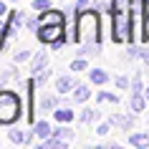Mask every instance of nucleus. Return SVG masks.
<instances>
[{"instance_id":"obj_1","label":"nucleus","mask_w":149,"mask_h":149,"mask_svg":"<svg viewBox=\"0 0 149 149\" xmlns=\"http://www.w3.org/2000/svg\"><path fill=\"white\" fill-rule=\"evenodd\" d=\"M73 40L76 43H91L101 46V15L99 10L88 8L76 15V28H73Z\"/></svg>"},{"instance_id":"obj_2","label":"nucleus","mask_w":149,"mask_h":149,"mask_svg":"<svg viewBox=\"0 0 149 149\" xmlns=\"http://www.w3.org/2000/svg\"><path fill=\"white\" fill-rule=\"evenodd\" d=\"M23 114V104L15 91H0V124H15Z\"/></svg>"},{"instance_id":"obj_3","label":"nucleus","mask_w":149,"mask_h":149,"mask_svg":"<svg viewBox=\"0 0 149 149\" xmlns=\"http://www.w3.org/2000/svg\"><path fill=\"white\" fill-rule=\"evenodd\" d=\"M36 38L43 46H53V48H63L66 43H71V36L66 33V25H38Z\"/></svg>"},{"instance_id":"obj_4","label":"nucleus","mask_w":149,"mask_h":149,"mask_svg":"<svg viewBox=\"0 0 149 149\" xmlns=\"http://www.w3.org/2000/svg\"><path fill=\"white\" fill-rule=\"evenodd\" d=\"M132 23H129V10H111V38L114 43H129L132 40Z\"/></svg>"},{"instance_id":"obj_5","label":"nucleus","mask_w":149,"mask_h":149,"mask_svg":"<svg viewBox=\"0 0 149 149\" xmlns=\"http://www.w3.org/2000/svg\"><path fill=\"white\" fill-rule=\"evenodd\" d=\"M36 79H28L25 81V121L28 124H36Z\"/></svg>"},{"instance_id":"obj_6","label":"nucleus","mask_w":149,"mask_h":149,"mask_svg":"<svg viewBox=\"0 0 149 149\" xmlns=\"http://www.w3.org/2000/svg\"><path fill=\"white\" fill-rule=\"evenodd\" d=\"M38 20H40V25H66L68 13L58 10V8H48V10H40L38 13Z\"/></svg>"},{"instance_id":"obj_7","label":"nucleus","mask_w":149,"mask_h":149,"mask_svg":"<svg viewBox=\"0 0 149 149\" xmlns=\"http://www.w3.org/2000/svg\"><path fill=\"white\" fill-rule=\"evenodd\" d=\"M38 111H43V114H48V111H56L58 106H61V94L56 91V94H40L38 99Z\"/></svg>"},{"instance_id":"obj_8","label":"nucleus","mask_w":149,"mask_h":149,"mask_svg":"<svg viewBox=\"0 0 149 149\" xmlns=\"http://www.w3.org/2000/svg\"><path fill=\"white\" fill-rule=\"evenodd\" d=\"M111 124L119 126L121 132H129V129H134V124H136V119H134V111L132 114H111Z\"/></svg>"},{"instance_id":"obj_9","label":"nucleus","mask_w":149,"mask_h":149,"mask_svg":"<svg viewBox=\"0 0 149 149\" xmlns=\"http://www.w3.org/2000/svg\"><path fill=\"white\" fill-rule=\"evenodd\" d=\"M76 84H79V81L73 79V76H58V79H56V91H58L61 96H66V94H73Z\"/></svg>"},{"instance_id":"obj_10","label":"nucleus","mask_w":149,"mask_h":149,"mask_svg":"<svg viewBox=\"0 0 149 149\" xmlns=\"http://www.w3.org/2000/svg\"><path fill=\"white\" fill-rule=\"evenodd\" d=\"M53 119L58 121V124H71V121L76 119V111L68 109V106H58V109L53 111Z\"/></svg>"},{"instance_id":"obj_11","label":"nucleus","mask_w":149,"mask_h":149,"mask_svg":"<svg viewBox=\"0 0 149 149\" xmlns=\"http://www.w3.org/2000/svg\"><path fill=\"white\" fill-rule=\"evenodd\" d=\"M48 68V53L46 51H38V53L31 58V73H38V71Z\"/></svg>"},{"instance_id":"obj_12","label":"nucleus","mask_w":149,"mask_h":149,"mask_svg":"<svg viewBox=\"0 0 149 149\" xmlns=\"http://www.w3.org/2000/svg\"><path fill=\"white\" fill-rule=\"evenodd\" d=\"M88 81H91L94 86H104V84L109 81V73H106V68H91L88 71Z\"/></svg>"},{"instance_id":"obj_13","label":"nucleus","mask_w":149,"mask_h":149,"mask_svg":"<svg viewBox=\"0 0 149 149\" xmlns=\"http://www.w3.org/2000/svg\"><path fill=\"white\" fill-rule=\"evenodd\" d=\"M33 129H36V134H38L40 139L53 136V126H51V121H48V119H40V121H36V124H33Z\"/></svg>"},{"instance_id":"obj_14","label":"nucleus","mask_w":149,"mask_h":149,"mask_svg":"<svg viewBox=\"0 0 149 149\" xmlns=\"http://www.w3.org/2000/svg\"><path fill=\"white\" fill-rule=\"evenodd\" d=\"M88 99H91V88H88L86 84H76V88H73V101L76 104H86Z\"/></svg>"},{"instance_id":"obj_15","label":"nucleus","mask_w":149,"mask_h":149,"mask_svg":"<svg viewBox=\"0 0 149 149\" xmlns=\"http://www.w3.org/2000/svg\"><path fill=\"white\" fill-rule=\"evenodd\" d=\"M129 109H132L134 114H141V111L147 109V96H144V94H132V99H129Z\"/></svg>"},{"instance_id":"obj_16","label":"nucleus","mask_w":149,"mask_h":149,"mask_svg":"<svg viewBox=\"0 0 149 149\" xmlns=\"http://www.w3.org/2000/svg\"><path fill=\"white\" fill-rule=\"evenodd\" d=\"M99 53H101V46H91V43H79L76 48V56H84V58H94Z\"/></svg>"},{"instance_id":"obj_17","label":"nucleus","mask_w":149,"mask_h":149,"mask_svg":"<svg viewBox=\"0 0 149 149\" xmlns=\"http://www.w3.org/2000/svg\"><path fill=\"white\" fill-rule=\"evenodd\" d=\"M129 144H132V147H139V149H147V147H149V134H147V132H134V134H129Z\"/></svg>"},{"instance_id":"obj_18","label":"nucleus","mask_w":149,"mask_h":149,"mask_svg":"<svg viewBox=\"0 0 149 149\" xmlns=\"http://www.w3.org/2000/svg\"><path fill=\"white\" fill-rule=\"evenodd\" d=\"M53 136H58V139H63V141H71L76 136V132L68 129V124H58V126H53Z\"/></svg>"},{"instance_id":"obj_19","label":"nucleus","mask_w":149,"mask_h":149,"mask_svg":"<svg viewBox=\"0 0 149 149\" xmlns=\"http://www.w3.org/2000/svg\"><path fill=\"white\" fill-rule=\"evenodd\" d=\"M38 149H66V141L58 136H48V139H40Z\"/></svg>"},{"instance_id":"obj_20","label":"nucleus","mask_w":149,"mask_h":149,"mask_svg":"<svg viewBox=\"0 0 149 149\" xmlns=\"http://www.w3.org/2000/svg\"><path fill=\"white\" fill-rule=\"evenodd\" d=\"M99 119V109H84L79 114V121L81 124H91V121H96Z\"/></svg>"},{"instance_id":"obj_21","label":"nucleus","mask_w":149,"mask_h":149,"mask_svg":"<svg viewBox=\"0 0 149 149\" xmlns=\"http://www.w3.org/2000/svg\"><path fill=\"white\" fill-rule=\"evenodd\" d=\"M68 68L73 71V73H81V71H86V68H88V63H86V58H84V56H76V58L71 61Z\"/></svg>"},{"instance_id":"obj_22","label":"nucleus","mask_w":149,"mask_h":149,"mask_svg":"<svg viewBox=\"0 0 149 149\" xmlns=\"http://www.w3.org/2000/svg\"><path fill=\"white\" fill-rule=\"evenodd\" d=\"M96 101L99 104H119V96L109 94V91H99V94H96Z\"/></svg>"},{"instance_id":"obj_23","label":"nucleus","mask_w":149,"mask_h":149,"mask_svg":"<svg viewBox=\"0 0 149 149\" xmlns=\"http://www.w3.org/2000/svg\"><path fill=\"white\" fill-rule=\"evenodd\" d=\"M8 139L13 141V144H25V132H23V129H10Z\"/></svg>"},{"instance_id":"obj_24","label":"nucleus","mask_w":149,"mask_h":149,"mask_svg":"<svg viewBox=\"0 0 149 149\" xmlns=\"http://www.w3.org/2000/svg\"><path fill=\"white\" fill-rule=\"evenodd\" d=\"M132 94H144V81H141V73H134V79H132Z\"/></svg>"},{"instance_id":"obj_25","label":"nucleus","mask_w":149,"mask_h":149,"mask_svg":"<svg viewBox=\"0 0 149 149\" xmlns=\"http://www.w3.org/2000/svg\"><path fill=\"white\" fill-rule=\"evenodd\" d=\"M38 25H40V20H38V15H25V23H23V28L25 31H38Z\"/></svg>"},{"instance_id":"obj_26","label":"nucleus","mask_w":149,"mask_h":149,"mask_svg":"<svg viewBox=\"0 0 149 149\" xmlns=\"http://www.w3.org/2000/svg\"><path fill=\"white\" fill-rule=\"evenodd\" d=\"M33 53L28 51V48H20V51H15V56H13V61L15 63H25V61H31Z\"/></svg>"},{"instance_id":"obj_27","label":"nucleus","mask_w":149,"mask_h":149,"mask_svg":"<svg viewBox=\"0 0 149 149\" xmlns=\"http://www.w3.org/2000/svg\"><path fill=\"white\" fill-rule=\"evenodd\" d=\"M31 8L36 10V13H40V10L53 8V3H51V0H33V3H31Z\"/></svg>"},{"instance_id":"obj_28","label":"nucleus","mask_w":149,"mask_h":149,"mask_svg":"<svg viewBox=\"0 0 149 149\" xmlns=\"http://www.w3.org/2000/svg\"><path fill=\"white\" fill-rule=\"evenodd\" d=\"M129 5H132V0H111L109 13L111 10H129Z\"/></svg>"},{"instance_id":"obj_29","label":"nucleus","mask_w":149,"mask_h":149,"mask_svg":"<svg viewBox=\"0 0 149 149\" xmlns=\"http://www.w3.org/2000/svg\"><path fill=\"white\" fill-rule=\"evenodd\" d=\"M10 79H18V68H13V66H10L8 71H3V73H0V84H8Z\"/></svg>"},{"instance_id":"obj_30","label":"nucleus","mask_w":149,"mask_h":149,"mask_svg":"<svg viewBox=\"0 0 149 149\" xmlns=\"http://www.w3.org/2000/svg\"><path fill=\"white\" fill-rule=\"evenodd\" d=\"M111 126H114V124H111V119H106V121H101V124L96 126V134H99V136H106V134L111 132Z\"/></svg>"},{"instance_id":"obj_31","label":"nucleus","mask_w":149,"mask_h":149,"mask_svg":"<svg viewBox=\"0 0 149 149\" xmlns=\"http://www.w3.org/2000/svg\"><path fill=\"white\" fill-rule=\"evenodd\" d=\"M48 76H51V68H43V71H38V73H36V84H38V86H46Z\"/></svg>"},{"instance_id":"obj_32","label":"nucleus","mask_w":149,"mask_h":149,"mask_svg":"<svg viewBox=\"0 0 149 149\" xmlns=\"http://www.w3.org/2000/svg\"><path fill=\"white\" fill-rule=\"evenodd\" d=\"M88 5H91V0H76V3H73L76 15H79V13H84V10H88Z\"/></svg>"},{"instance_id":"obj_33","label":"nucleus","mask_w":149,"mask_h":149,"mask_svg":"<svg viewBox=\"0 0 149 149\" xmlns=\"http://www.w3.org/2000/svg\"><path fill=\"white\" fill-rule=\"evenodd\" d=\"M8 15H10V10H8V5H5V0H0V25L8 20Z\"/></svg>"},{"instance_id":"obj_34","label":"nucleus","mask_w":149,"mask_h":149,"mask_svg":"<svg viewBox=\"0 0 149 149\" xmlns=\"http://www.w3.org/2000/svg\"><path fill=\"white\" fill-rule=\"evenodd\" d=\"M114 84H116V88H129V86H132V81L126 79V76H116Z\"/></svg>"},{"instance_id":"obj_35","label":"nucleus","mask_w":149,"mask_h":149,"mask_svg":"<svg viewBox=\"0 0 149 149\" xmlns=\"http://www.w3.org/2000/svg\"><path fill=\"white\" fill-rule=\"evenodd\" d=\"M141 38L149 43V10H147V15H144V28H141Z\"/></svg>"},{"instance_id":"obj_36","label":"nucleus","mask_w":149,"mask_h":149,"mask_svg":"<svg viewBox=\"0 0 149 149\" xmlns=\"http://www.w3.org/2000/svg\"><path fill=\"white\" fill-rule=\"evenodd\" d=\"M139 58L144 61V66H149V48H141V51H139Z\"/></svg>"},{"instance_id":"obj_37","label":"nucleus","mask_w":149,"mask_h":149,"mask_svg":"<svg viewBox=\"0 0 149 149\" xmlns=\"http://www.w3.org/2000/svg\"><path fill=\"white\" fill-rule=\"evenodd\" d=\"M94 10H109L106 8V0H94Z\"/></svg>"},{"instance_id":"obj_38","label":"nucleus","mask_w":149,"mask_h":149,"mask_svg":"<svg viewBox=\"0 0 149 149\" xmlns=\"http://www.w3.org/2000/svg\"><path fill=\"white\" fill-rule=\"evenodd\" d=\"M139 3H141V5H144V8H149V0H139Z\"/></svg>"},{"instance_id":"obj_39","label":"nucleus","mask_w":149,"mask_h":149,"mask_svg":"<svg viewBox=\"0 0 149 149\" xmlns=\"http://www.w3.org/2000/svg\"><path fill=\"white\" fill-rule=\"evenodd\" d=\"M144 96H147V101H149V86H147V88H144Z\"/></svg>"},{"instance_id":"obj_40","label":"nucleus","mask_w":149,"mask_h":149,"mask_svg":"<svg viewBox=\"0 0 149 149\" xmlns=\"http://www.w3.org/2000/svg\"><path fill=\"white\" fill-rule=\"evenodd\" d=\"M0 48H3V36H0Z\"/></svg>"},{"instance_id":"obj_41","label":"nucleus","mask_w":149,"mask_h":149,"mask_svg":"<svg viewBox=\"0 0 149 149\" xmlns=\"http://www.w3.org/2000/svg\"><path fill=\"white\" fill-rule=\"evenodd\" d=\"M10 3H18V0H10Z\"/></svg>"},{"instance_id":"obj_42","label":"nucleus","mask_w":149,"mask_h":149,"mask_svg":"<svg viewBox=\"0 0 149 149\" xmlns=\"http://www.w3.org/2000/svg\"><path fill=\"white\" fill-rule=\"evenodd\" d=\"M147 119H149V114H147Z\"/></svg>"}]
</instances>
